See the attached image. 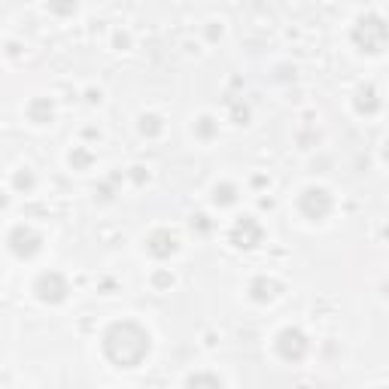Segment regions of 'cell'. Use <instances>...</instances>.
I'll return each mask as SVG.
<instances>
[{"label":"cell","mask_w":389,"mask_h":389,"mask_svg":"<svg viewBox=\"0 0 389 389\" xmlns=\"http://www.w3.org/2000/svg\"><path fill=\"white\" fill-rule=\"evenodd\" d=\"M104 353H107V359H113L116 365L134 368L150 353V335H146L143 326H137L131 319L113 322L104 335Z\"/></svg>","instance_id":"obj_1"},{"label":"cell","mask_w":389,"mask_h":389,"mask_svg":"<svg viewBox=\"0 0 389 389\" xmlns=\"http://www.w3.org/2000/svg\"><path fill=\"white\" fill-rule=\"evenodd\" d=\"M353 40L362 46L365 52H383V46L389 43V27L383 25V18L365 15V18H359V25L353 31Z\"/></svg>","instance_id":"obj_2"},{"label":"cell","mask_w":389,"mask_h":389,"mask_svg":"<svg viewBox=\"0 0 389 389\" xmlns=\"http://www.w3.org/2000/svg\"><path fill=\"white\" fill-rule=\"evenodd\" d=\"M34 292H37V298L46 301V304H58L67 298V280H64L61 274H40V280L34 283Z\"/></svg>","instance_id":"obj_3"},{"label":"cell","mask_w":389,"mask_h":389,"mask_svg":"<svg viewBox=\"0 0 389 389\" xmlns=\"http://www.w3.org/2000/svg\"><path fill=\"white\" fill-rule=\"evenodd\" d=\"M40 235H37L34 228H27V225H15L13 231H9V249L18 256V258H31L40 253Z\"/></svg>","instance_id":"obj_4"},{"label":"cell","mask_w":389,"mask_h":389,"mask_svg":"<svg viewBox=\"0 0 389 389\" xmlns=\"http://www.w3.org/2000/svg\"><path fill=\"white\" fill-rule=\"evenodd\" d=\"M277 353L289 362H298V359L308 353V338L301 335L298 329H283L280 338H277Z\"/></svg>","instance_id":"obj_5"},{"label":"cell","mask_w":389,"mask_h":389,"mask_svg":"<svg viewBox=\"0 0 389 389\" xmlns=\"http://www.w3.org/2000/svg\"><path fill=\"white\" fill-rule=\"evenodd\" d=\"M298 207H301V213L308 219H322L331 210V194L326 189H308V192L301 194Z\"/></svg>","instance_id":"obj_6"},{"label":"cell","mask_w":389,"mask_h":389,"mask_svg":"<svg viewBox=\"0 0 389 389\" xmlns=\"http://www.w3.org/2000/svg\"><path fill=\"white\" fill-rule=\"evenodd\" d=\"M231 237H235L237 246H256L258 240H262V225H258L253 216H244L235 225V235H231Z\"/></svg>","instance_id":"obj_7"},{"label":"cell","mask_w":389,"mask_h":389,"mask_svg":"<svg viewBox=\"0 0 389 389\" xmlns=\"http://www.w3.org/2000/svg\"><path fill=\"white\" fill-rule=\"evenodd\" d=\"M146 249H150L152 256H159V258H168L173 249H177V237H173L171 231H155V235L146 240Z\"/></svg>","instance_id":"obj_8"},{"label":"cell","mask_w":389,"mask_h":389,"mask_svg":"<svg viewBox=\"0 0 389 389\" xmlns=\"http://www.w3.org/2000/svg\"><path fill=\"white\" fill-rule=\"evenodd\" d=\"M377 107H381V100H377L374 88L371 86L359 88V95H356V110H359V113H374Z\"/></svg>","instance_id":"obj_9"},{"label":"cell","mask_w":389,"mask_h":389,"mask_svg":"<svg viewBox=\"0 0 389 389\" xmlns=\"http://www.w3.org/2000/svg\"><path fill=\"white\" fill-rule=\"evenodd\" d=\"M27 116H31V122L46 125L52 119V104H49V100H34V104L27 107Z\"/></svg>","instance_id":"obj_10"},{"label":"cell","mask_w":389,"mask_h":389,"mask_svg":"<svg viewBox=\"0 0 389 389\" xmlns=\"http://www.w3.org/2000/svg\"><path fill=\"white\" fill-rule=\"evenodd\" d=\"M186 389H222V381L213 374H194V377H189Z\"/></svg>","instance_id":"obj_11"},{"label":"cell","mask_w":389,"mask_h":389,"mask_svg":"<svg viewBox=\"0 0 389 389\" xmlns=\"http://www.w3.org/2000/svg\"><path fill=\"white\" fill-rule=\"evenodd\" d=\"M271 289H274V283H271V280H256V283H253V295H256L258 301L271 298V295H274Z\"/></svg>","instance_id":"obj_12"},{"label":"cell","mask_w":389,"mask_h":389,"mask_svg":"<svg viewBox=\"0 0 389 389\" xmlns=\"http://www.w3.org/2000/svg\"><path fill=\"white\" fill-rule=\"evenodd\" d=\"M140 131H143V134H155V131H161L159 116H143V119H140Z\"/></svg>","instance_id":"obj_13"},{"label":"cell","mask_w":389,"mask_h":389,"mask_svg":"<svg viewBox=\"0 0 389 389\" xmlns=\"http://www.w3.org/2000/svg\"><path fill=\"white\" fill-rule=\"evenodd\" d=\"M216 204H235V186L216 189Z\"/></svg>","instance_id":"obj_14"},{"label":"cell","mask_w":389,"mask_h":389,"mask_svg":"<svg viewBox=\"0 0 389 389\" xmlns=\"http://www.w3.org/2000/svg\"><path fill=\"white\" fill-rule=\"evenodd\" d=\"M31 183H34L31 173H18V177H15V186H18V189H27Z\"/></svg>","instance_id":"obj_15"},{"label":"cell","mask_w":389,"mask_h":389,"mask_svg":"<svg viewBox=\"0 0 389 389\" xmlns=\"http://www.w3.org/2000/svg\"><path fill=\"white\" fill-rule=\"evenodd\" d=\"M383 159L389 161V140H386V146H383Z\"/></svg>","instance_id":"obj_16"}]
</instances>
